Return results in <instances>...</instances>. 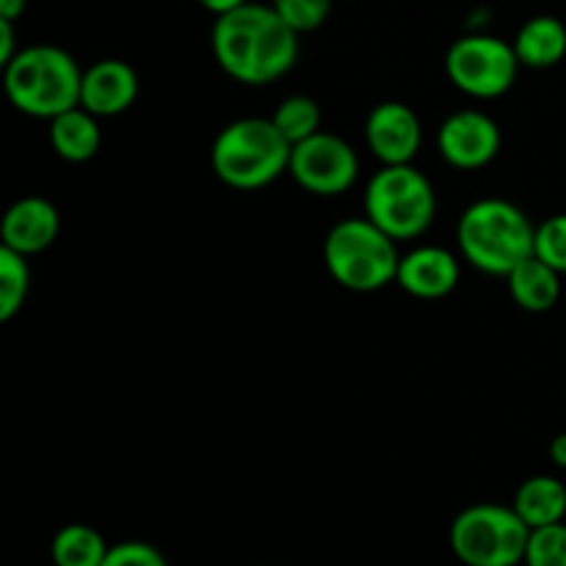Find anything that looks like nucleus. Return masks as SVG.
I'll return each instance as SVG.
<instances>
[{"label": "nucleus", "instance_id": "12", "mask_svg": "<svg viewBox=\"0 0 566 566\" xmlns=\"http://www.w3.org/2000/svg\"><path fill=\"white\" fill-rule=\"evenodd\" d=\"M462 280V265L453 252L442 247H418L401 254L396 282L420 302H437L457 291Z\"/></svg>", "mask_w": 566, "mask_h": 566}, {"label": "nucleus", "instance_id": "9", "mask_svg": "<svg viewBox=\"0 0 566 566\" xmlns=\"http://www.w3.org/2000/svg\"><path fill=\"white\" fill-rule=\"evenodd\" d=\"M291 177L298 188L315 197H340L357 182V149L335 133L318 130L315 136L293 144Z\"/></svg>", "mask_w": 566, "mask_h": 566}, {"label": "nucleus", "instance_id": "1", "mask_svg": "<svg viewBox=\"0 0 566 566\" xmlns=\"http://www.w3.org/2000/svg\"><path fill=\"white\" fill-rule=\"evenodd\" d=\"M210 50L224 75L243 86L280 81L298 61V33L276 14L274 6L243 3L216 17Z\"/></svg>", "mask_w": 566, "mask_h": 566}, {"label": "nucleus", "instance_id": "2", "mask_svg": "<svg viewBox=\"0 0 566 566\" xmlns=\"http://www.w3.org/2000/svg\"><path fill=\"white\" fill-rule=\"evenodd\" d=\"M459 254L481 274L506 280L536 254V224L520 205L486 197L470 205L457 224Z\"/></svg>", "mask_w": 566, "mask_h": 566}, {"label": "nucleus", "instance_id": "22", "mask_svg": "<svg viewBox=\"0 0 566 566\" xmlns=\"http://www.w3.org/2000/svg\"><path fill=\"white\" fill-rule=\"evenodd\" d=\"M525 566H566V523L531 531Z\"/></svg>", "mask_w": 566, "mask_h": 566}, {"label": "nucleus", "instance_id": "16", "mask_svg": "<svg viewBox=\"0 0 566 566\" xmlns=\"http://www.w3.org/2000/svg\"><path fill=\"white\" fill-rule=\"evenodd\" d=\"M97 119L99 116L88 114L83 105L64 111L50 119V147L66 164H86L99 153V144H103Z\"/></svg>", "mask_w": 566, "mask_h": 566}, {"label": "nucleus", "instance_id": "15", "mask_svg": "<svg viewBox=\"0 0 566 566\" xmlns=\"http://www.w3.org/2000/svg\"><path fill=\"white\" fill-rule=\"evenodd\" d=\"M509 293H512L514 304L525 313H551L562 298V274L545 260L531 254L528 260L517 265L512 274L506 276Z\"/></svg>", "mask_w": 566, "mask_h": 566}, {"label": "nucleus", "instance_id": "21", "mask_svg": "<svg viewBox=\"0 0 566 566\" xmlns=\"http://www.w3.org/2000/svg\"><path fill=\"white\" fill-rule=\"evenodd\" d=\"M271 122L287 142L298 144L321 130V105L307 94H291L276 105Z\"/></svg>", "mask_w": 566, "mask_h": 566}, {"label": "nucleus", "instance_id": "28", "mask_svg": "<svg viewBox=\"0 0 566 566\" xmlns=\"http://www.w3.org/2000/svg\"><path fill=\"white\" fill-rule=\"evenodd\" d=\"M28 9V0H0V20L17 22Z\"/></svg>", "mask_w": 566, "mask_h": 566}, {"label": "nucleus", "instance_id": "23", "mask_svg": "<svg viewBox=\"0 0 566 566\" xmlns=\"http://www.w3.org/2000/svg\"><path fill=\"white\" fill-rule=\"evenodd\" d=\"M271 6L298 36L318 31L332 14V0H274Z\"/></svg>", "mask_w": 566, "mask_h": 566}, {"label": "nucleus", "instance_id": "6", "mask_svg": "<svg viewBox=\"0 0 566 566\" xmlns=\"http://www.w3.org/2000/svg\"><path fill=\"white\" fill-rule=\"evenodd\" d=\"M363 210L392 241H415L434 224L437 191L415 164L381 166L365 188Z\"/></svg>", "mask_w": 566, "mask_h": 566}, {"label": "nucleus", "instance_id": "24", "mask_svg": "<svg viewBox=\"0 0 566 566\" xmlns=\"http://www.w3.org/2000/svg\"><path fill=\"white\" fill-rule=\"evenodd\" d=\"M536 258L566 274V213L553 216L536 227Z\"/></svg>", "mask_w": 566, "mask_h": 566}, {"label": "nucleus", "instance_id": "5", "mask_svg": "<svg viewBox=\"0 0 566 566\" xmlns=\"http://www.w3.org/2000/svg\"><path fill=\"white\" fill-rule=\"evenodd\" d=\"M398 241L368 216L343 219L326 232L324 265L332 280L352 293H376L398 276Z\"/></svg>", "mask_w": 566, "mask_h": 566}, {"label": "nucleus", "instance_id": "4", "mask_svg": "<svg viewBox=\"0 0 566 566\" xmlns=\"http://www.w3.org/2000/svg\"><path fill=\"white\" fill-rule=\"evenodd\" d=\"M293 144L263 116H243L221 127L210 147V169L235 191H260L291 166Z\"/></svg>", "mask_w": 566, "mask_h": 566}, {"label": "nucleus", "instance_id": "17", "mask_svg": "<svg viewBox=\"0 0 566 566\" xmlns=\"http://www.w3.org/2000/svg\"><path fill=\"white\" fill-rule=\"evenodd\" d=\"M512 44L520 66L551 70V66L562 64L566 55V25L553 14L531 17L528 22H523Z\"/></svg>", "mask_w": 566, "mask_h": 566}, {"label": "nucleus", "instance_id": "20", "mask_svg": "<svg viewBox=\"0 0 566 566\" xmlns=\"http://www.w3.org/2000/svg\"><path fill=\"white\" fill-rule=\"evenodd\" d=\"M31 293V265L25 254L0 247V321L9 324L22 313Z\"/></svg>", "mask_w": 566, "mask_h": 566}, {"label": "nucleus", "instance_id": "29", "mask_svg": "<svg viewBox=\"0 0 566 566\" xmlns=\"http://www.w3.org/2000/svg\"><path fill=\"white\" fill-rule=\"evenodd\" d=\"M551 459H553V464H556V468L566 470V431H562V434L553 437Z\"/></svg>", "mask_w": 566, "mask_h": 566}, {"label": "nucleus", "instance_id": "10", "mask_svg": "<svg viewBox=\"0 0 566 566\" xmlns=\"http://www.w3.org/2000/svg\"><path fill=\"white\" fill-rule=\"evenodd\" d=\"M501 127L490 114L475 108L453 111L437 130V149L453 169L475 171L490 166L501 153Z\"/></svg>", "mask_w": 566, "mask_h": 566}, {"label": "nucleus", "instance_id": "19", "mask_svg": "<svg viewBox=\"0 0 566 566\" xmlns=\"http://www.w3.org/2000/svg\"><path fill=\"white\" fill-rule=\"evenodd\" d=\"M108 551L111 545L103 539V534L83 523L64 525L50 545L55 566H103Z\"/></svg>", "mask_w": 566, "mask_h": 566}, {"label": "nucleus", "instance_id": "27", "mask_svg": "<svg viewBox=\"0 0 566 566\" xmlns=\"http://www.w3.org/2000/svg\"><path fill=\"white\" fill-rule=\"evenodd\" d=\"M243 3H249V0H199V6H202V9H208L210 14H216V17L230 14V11L241 9Z\"/></svg>", "mask_w": 566, "mask_h": 566}, {"label": "nucleus", "instance_id": "7", "mask_svg": "<svg viewBox=\"0 0 566 566\" xmlns=\"http://www.w3.org/2000/svg\"><path fill=\"white\" fill-rule=\"evenodd\" d=\"M528 539V525L503 503H475L451 523V551L464 566L525 564Z\"/></svg>", "mask_w": 566, "mask_h": 566}, {"label": "nucleus", "instance_id": "13", "mask_svg": "<svg viewBox=\"0 0 566 566\" xmlns=\"http://www.w3.org/2000/svg\"><path fill=\"white\" fill-rule=\"evenodd\" d=\"M138 72L122 59L94 61L83 70L81 105L94 116H119L138 99Z\"/></svg>", "mask_w": 566, "mask_h": 566}, {"label": "nucleus", "instance_id": "11", "mask_svg": "<svg viewBox=\"0 0 566 566\" xmlns=\"http://www.w3.org/2000/svg\"><path fill=\"white\" fill-rule=\"evenodd\" d=\"M365 144L381 166L412 164L423 147V122L412 105L387 99L365 119Z\"/></svg>", "mask_w": 566, "mask_h": 566}, {"label": "nucleus", "instance_id": "25", "mask_svg": "<svg viewBox=\"0 0 566 566\" xmlns=\"http://www.w3.org/2000/svg\"><path fill=\"white\" fill-rule=\"evenodd\" d=\"M103 566H169V564H166L164 553H160L155 545L130 539V542H116V545H111Z\"/></svg>", "mask_w": 566, "mask_h": 566}, {"label": "nucleus", "instance_id": "3", "mask_svg": "<svg viewBox=\"0 0 566 566\" xmlns=\"http://www.w3.org/2000/svg\"><path fill=\"white\" fill-rule=\"evenodd\" d=\"M83 70L55 44L22 48L3 66V88L9 103L33 119H55L81 105Z\"/></svg>", "mask_w": 566, "mask_h": 566}, {"label": "nucleus", "instance_id": "26", "mask_svg": "<svg viewBox=\"0 0 566 566\" xmlns=\"http://www.w3.org/2000/svg\"><path fill=\"white\" fill-rule=\"evenodd\" d=\"M17 53H20V48H17L14 22L0 20V66L9 64Z\"/></svg>", "mask_w": 566, "mask_h": 566}, {"label": "nucleus", "instance_id": "14", "mask_svg": "<svg viewBox=\"0 0 566 566\" xmlns=\"http://www.w3.org/2000/svg\"><path fill=\"white\" fill-rule=\"evenodd\" d=\"M59 232H61L59 210H55V205L44 197L17 199V202L6 210L3 224H0L3 247L25 254V258L53 247Z\"/></svg>", "mask_w": 566, "mask_h": 566}, {"label": "nucleus", "instance_id": "18", "mask_svg": "<svg viewBox=\"0 0 566 566\" xmlns=\"http://www.w3.org/2000/svg\"><path fill=\"white\" fill-rule=\"evenodd\" d=\"M514 512L523 523L534 528L564 523L566 517V486L556 475H531L514 492Z\"/></svg>", "mask_w": 566, "mask_h": 566}, {"label": "nucleus", "instance_id": "8", "mask_svg": "<svg viewBox=\"0 0 566 566\" xmlns=\"http://www.w3.org/2000/svg\"><path fill=\"white\" fill-rule=\"evenodd\" d=\"M446 72L453 86L468 97L497 99L517 81L520 59L506 39L473 31L448 48Z\"/></svg>", "mask_w": 566, "mask_h": 566}]
</instances>
